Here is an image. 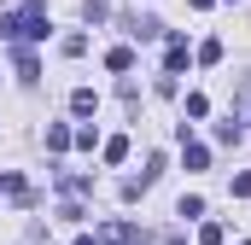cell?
<instances>
[{
	"label": "cell",
	"instance_id": "1",
	"mask_svg": "<svg viewBox=\"0 0 251 245\" xmlns=\"http://www.w3.org/2000/svg\"><path fill=\"white\" fill-rule=\"evenodd\" d=\"M100 240H105V245H134V240H140V228H134V222H105Z\"/></svg>",
	"mask_w": 251,
	"mask_h": 245
},
{
	"label": "cell",
	"instance_id": "2",
	"mask_svg": "<svg viewBox=\"0 0 251 245\" xmlns=\"http://www.w3.org/2000/svg\"><path fill=\"white\" fill-rule=\"evenodd\" d=\"M234 117H240V122H251V76L234 88Z\"/></svg>",
	"mask_w": 251,
	"mask_h": 245
},
{
	"label": "cell",
	"instance_id": "3",
	"mask_svg": "<svg viewBox=\"0 0 251 245\" xmlns=\"http://www.w3.org/2000/svg\"><path fill=\"white\" fill-rule=\"evenodd\" d=\"M18 76H24V82H35V76H41V59H35L29 47H18Z\"/></svg>",
	"mask_w": 251,
	"mask_h": 245
},
{
	"label": "cell",
	"instance_id": "4",
	"mask_svg": "<svg viewBox=\"0 0 251 245\" xmlns=\"http://www.w3.org/2000/svg\"><path fill=\"white\" fill-rule=\"evenodd\" d=\"M94 105H100V99H94V88H76V94H70V111H76V117H88Z\"/></svg>",
	"mask_w": 251,
	"mask_h": 245
},
{
	"label": "cell",
	"instance_id": "5",
	"mask_svg": "<svg viewBox=\"0 0 251 245\" xmlns=\"http://www.w3.org/2000/svg\"><path fill=\"white\" fill-rule=\"evenodd\" d=\"M123 158H128V140H123V134H111V140H105V164H123Z\"/></svg>",
	"mask_w": 251,
	"mask_h": 245
},
{
	"label": "cell",
	"instance_id": "6",
	"mask_svg": "<svg viewBox=\"0 0 251 245\" xmlns=\"http://www.w3.org/2000/svg\"><path fill=\"white\" fill-rule=\"evenodd\" d=\"M64 146H70V128L53 122V128H47V152H64Z\"/></svg>",
	"mask_w": 251,
	"mask_h": 245
},
{
	"label": "cell",
	"instance_id": "7",
	"mask_svg": "<svg viewBox=\"0 0 251 245\" xmlns=\"http://www.w3.org/2000/svg\"><path fill=\"white\" fill-rule=\"evenodd\" d=\"M181 146H187V170H204V164H210V152H204L199 140H181Z\"/></svg>",
	"mask_w": 251,
	"mask_h": 245
},
{
	"label": "cell",
	"instance_id": "8",
	"mask_svg": "<svg viewBox=\"0 0 251 245\" xmlns=\"http://www.w3.org/2000/svg\"><path fill=\"white\" fill-rule=\"evenodd\" d=\"M105 64H111V70H134V53H128V47H111Z\"/></svg>",
	"mask_w": 251,
	"mask_h": 245
},
{
	"label": "cell",
	"instance_id": "9",
	"mask_svg": "<svg viewBox=\"0 0 251 245\" xmlns=\"http://www.w3.org/2000/svg\"><path fill=\"white\" fill-rule=\"evenodd\" d=\"M94 140H100V134H94V122H82V128L70 134V146H82V152H94Z\"/></svg>",
	"mask_w": 251,
	"mask_h": 245
},
{
	"label": "cell",
	"instance_id": "10",
	"mask_svg": "<svg viewBox=\"0 0 251 245\" xmlns=\"http://www.w3.org/2000/svg\"><path fill=\"white\" fill-rule=\"evenodd\" d=\"M181 64H187V41H181V35H176V41H170V76H176V70H181Z\"/></svg>",
	"mask_w": 251,
	"mask_h": 245
},
{
	"label": "cell",
	"instance_id": "11",
	"mask_svg": "<svg viewBox=\"0 0 251 245\" xmlns=\"http://www.w3.org/2000/svg\"><path fill=\"white\" fill-rule=\"evenodd\" d=\"M228 240V234H222V222H204V228H199V245H222Z\"/></svg>",
	"mask_w": 251,
	"mask_h": 245
},
{
	"label": "cell",
	"instance_id": "12",
	"mask_svg": "<svg viewBox=\"0 0 251 245\" xmlns=\"http://www.w3.org/2000/svg\"><path fill=\"white\" fill-rule=\"evenodd\" d=\"M181 216H187V222H193V216H204V198H199V193H187V198H181Z\"/></svg>",
	"mask_w": 251,
	"mask_h": 245
},
{
	"label": "cell",
	"instance_id": "13",
	"mask_svg": "<svg viewBox=\"0 0 251 245\" xmlns=\"http://www.w3.org/2000/svg\"><path fill=\"white\" fill-rule=\"evenodd\" d=\"M234 198H251V175H234Z\"/></svg>",
	"mask_w": 251,
	"mask_h": 245
},
{
	"label": "cell",
	"instance_id": "14",
	"mask_svg": "<svg viewBox=\"0 0 251 245\" xmlns=\"http://www.w3.org/2000/svg\"><path fill=\"white\" fill-rule=\"evenodd\" d=\"M187 6H193V12H204V6H210V0H187Z\"/></svg>",
	"mask_w": 251,
	"mask_h": 245
},
{
	"label": "cell",
	"instance_id": "15",
	"mask_svg": "<svg viewBox=\"0 0 251 245\" xmlns=\"http://www.w3.org/2000/svg\"><path fill=\"white\" fill-rule=\"evenodd\" d=\"M76 245H100V240H76Z\"/></svg>",
	"mask_w": 251,
	"mask_h": 245
}]
</instances>
